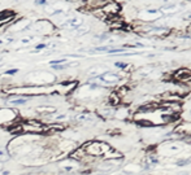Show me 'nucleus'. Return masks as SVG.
<instances>
[{
  "instance_id": "obj_9",
  "label": "nucleus",
  "mask_w": 191,
  "mask_h": 175,
  "mask_svg": "<svg viewBox=\"0 0 191 175\" xmlns=\"http://www.w3.org/2000/svg\"><path fill=\"white\" fill-rule=\"evenodd\" d=\"M77 119L79 122H86V123H92L95 122V117L92 114H81V116H78Z\"/></svg>"
},
{
  "instance_id": "obj_14",
  "label": "nucleus",
  "mask_w": 191,
  "mask_h": 175,
  "mask_svg": "<svg viewBox=\"0 0 191 175\" xmlns=\"http://www.w3.org/2000/svg\"><path fill=\"white\" fill-rule=\"evenodd\" d=\"M17 69H13V70H8V71H5V74H8V75H12V74H14V73H17Z\"/></svg>"
},
{
  "instance_id": "obj_8",
  "label": "nucleus",
  "mask_w": 191,
  "mask_h": 175,
  "mask_svg": "<svg viewBox=\"0 0 191 175\" xmlns=\"http://www.w3.org/2000/svg\"><path fill=\"white\" fill-rule=\"evenodd\" d=\"M178 8H179L178 4H170V5H164L160 11L163 13H174V12L178 11Z\"/></svg>"
},
{
  "instance_id": "obj_4",
  "label": "nucleus",
  "mask_w": 191,
  "mask_h": 175,
  "mask_svg": "<svg viewBox=\"0 0 191 175\" xmlns=\"http://www.w3.org/2000/svg\"><path fill=\"white\" fill-rule=\"evenodd\" d=\"M120 9H121L120 4L113 3V2L112 3H105L104 5H103V8H101V11L104 12L107 16H116V14H118Z\"/></svg>"
},
{
  "instance_id": "obj_10",
  "label": "nucleus",
  "mask_w": 191,
  "mask_h": 175,
  "mask_svg": "<svg viewBox=\"0 0 191 175\" xmlns=\"http://www.w3.org/2000/svg\"><path fill=\"white\" fill-rule=\"evenodd\" d=\"M87 31H89V26L82 25V26H79L77 30H74V34H76V35H83V34L87 33Z\"/></svg>"
},
{
  "instance_id": "obj_7",
  "label": "nucleus",
  "mask_w": 191,
  "mask_h": 175,
  "mask_svg": "<svg viewBox=\"0 0 191 175\" xmlns=\"http://www.w3.org/2000/svg\"><path fill=\"white\" fill-rule=\"evenodd\" d=\"M176 79L179 82H190L191 81V70L189 69H179L176 73Z\"/></svg>"
},
{
  "instance_id": "obj_3",
  "label": "nucleus",
  "mask_w": 191,
  "mask_h": 175,
  "mask_svg": "<svg viewBox=\"0 0 191 175\" xmlns=\"http://www.w3.org/2000/svg\"><path fill=\"white\" fill-rule=\"evenodd\" d=\"M17 117V113L12 109H0V125H7L8 122L13 121V119Z\"/></svg>"
},
{
  "instance_id": "obj_12",
  "label": "nucleus",
  "mask_w": 191,
  "mask_h": 175,
  "mask_svg": "<svg viewBox=\"0 0 191 175\" xmlns=\"http://www.w3.org/2000/svg\"><path fill=\"white\" fill-rule=\"evenodd\" d=\"M12 104H25L26 100L25 99H17V100H11Z\"/></svg>"
},
{
  "instance_id": "obj_13",
  "label": "nucleus",
  "mask_w": 191,
  "mask_h": 175,
  "mask_svg": "<svg viewBox=\"0 0 191 175\" xmlns=\"http://www.w3.org/2000/svg\"><path fill=\"white\" fill-rule=\"evenodd\" d=\"M115 65H116L117 68H121V69H124V68H126V66H127L126 64H124V62H116Z\"/></svg>"
},
{
  "instance_id": "obj_6",
  "label": "nucleus",
  "mask_w": 191,
  "mask_h": 175,
  "mask_svg": "<svg viewBox=\"0 0 191 175\" xmlns=\"http://www.w3.org/2000/svg\"><path fill=\"white\" fill-rule=\"evenodd\" d=\"M98 79L101 82L107 83V84H112V83H116V82L120 81V75H117L115 73H104V74L99 75Z\"/></svg>"
},
{
  "instance_id": "obj_11",
  "label": "nucleus",
  "mask_w": 191,
  "mask_h": 175,
  "mask_svg": "<svg viewBox=\"0 0 191 175\" xmlns=\"http://www.w3.org/2000/svg\"><path fill=\"white\" fill-rule=\"evenodd\" d=\"M7 160H9V154L4 152L3 149H0V161H7Z\"/></svg>"
},
{
  "instance_id": "obj_2",
  "label": "nucleus",
  "mask_w": 191,
  "mask_h": 175,
  "mask_svg": "<svg viewBox=\"0 0 191 175\" xmlns=\"http://www.w3.org/2000/svg\"><path fill=\"white\" fill-rule=\"evenodd\" d=\"M62 22H64L62 26L65 29L77 30L79 26H82V18L78 17V16H70V17H66Z\"/></svg>"
},
{
  "instance_id": "obj_1",
  "label": "nucleus",
  "mask_w": 191,
  "mask_h": 175,
  "mask_svg": "<svg viewBox=\"0 0 191 175\" xmlns=\"http://www.w3.org/2000/svg\"><path fill=\"white\" fill-rule=\"evenodd\" d=\"M83 150L86 154H90V156H103V154H108V152L112 150L108 144L105 143H101V141H91V143H87L83 147Z\"/></svg>"
},
{
  "instance_id": "obj_5",
  "label": "nucleus",
  "mask_w": 191,
  "mask_h": 175,
  "mask_svg": "<svg viewBox=\"0 0 191 175\" xmlns=\"http://www.w3.org/2000/svg\"><path fill=\"white\" fill-rule=\"evenodd\" d=\"M52 27L53 26L48 21H38L34 29H35V31H38V33H41V34H48V33H51Z\"/></svg>"
}]
</instances>
